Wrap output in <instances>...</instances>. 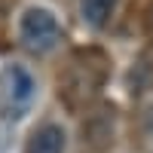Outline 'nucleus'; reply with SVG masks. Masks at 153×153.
Segmentation results:
<instances>
[{
	"label": "nucleus",
	"mask_w": 153,
	"mask_h": 153,
	"mask_svg": "<svg viewBox=\"0 0 153 153\" xmlns=\"http://www.w3.org/2000/svg\"><path fill=\"white\" fill-rule=\"evenodd\" d=\"M117 3H120V0H80V19H83L92 31H101V28L113 19Z\"/></svg>",
	"instance_id": "obj_4"
},
{
	"label": "nucleus",
	"mask_w": 153,
	"mask_h": 153,
	"mask_svg": "<svg viewBox=\"0 0 153 153\" xmlns=\"http://www.w3.org/2000/svg\"><path fill=\"white\" fill-rule=\"evenodd\" d=\"M65 40L58 19L49 12L46 6H28L19 19V43L34 55H49L58 43Z\"/></svg>",
	"instance_id": "obj_1"
},
{
	"label": "nucleus",
	"mask_w": 153,
	"mask_h": 153,
	"mask_svg": "<svg viewBox=\"0 0 153 153\" xmlns=\"http://www.w3.org/2000/svg\"><path fill=\"white\" fill-rule=\"evenodd\" d=\"M3 95H6V110L9 117H22L31 107V101L37 95V83L28 68L22 65H9L3 71Z\"/></svg>",
	"instance_id": "obj_2"
},
{
	"label": "nucleus",
	"mask_w": 153,
	"mask_h": 153,
	"mask_svg": "<svg viewBox=\"0 0 153 153\" xmlns=\"http://www.w3.org/2000/svg\"><path fill=\"white\" fill-rule=\"evenodd\" d=\"M65 147H68V135L58 123L40 126L28 141V153H65Z\"/></svg>",
	"instance_id": "obj_3"
},
{
	"label": "nucleus",
	"mask_w": 153,
	"mask_h": 153,
	"mask_svg": "<svg viewBox=\"0 0 153 153\" xmlns=\"http://www.w3.org/2000/svg\"><path fill=\"white\" fill-rule=\"evenodd\" d=\"M147 28H150V34H153V3H150V9H147Z\"/></svg>",
	"instance_id": "obj_5"
}]
</instances>
